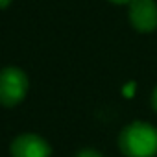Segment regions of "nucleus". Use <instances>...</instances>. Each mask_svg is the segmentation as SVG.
Here are the masks:
<instances>
[{
	"instance_id": "1",
	"label": "nucleus",
	"mask_w": 157,
	"mask_h": 157,
	"mask_svg": "<svg viewBox=\"0 0 157 157\" xmlns=\"http://www.w3.org/2000/svg\"><path fill=\"white\" fill-rule=\"evenodd\" d=\"M118 144L128 157H155L157 129L146 122H133L120 133Z\"/></svg>"
},
{
	"instance_id": "2",
	"label": "nucleus",
	"mask_w": 157,
	"mask_h": 157,
	"mask_svg": "<svg viewBox=\"0 0 157 157\" xmlns=\"http://www.w3.org/2000/svg\"><path fill=\"white\" fill-rule=\"evenodd\" d=\"M28 91L26 74L19 68H4L0 72V104L6 107L17 105Z\"/></svg>"
},
{
	"instance_id": "3",
	"label": "nucleus",
	"mask_w": 157,
	"mask_h": 157,
	"mask_svg": "<svg viewBox=\"0 0 157 157\" xmlns=\"http://www.w3.org/2000/svg\"><path fill=\"white\" fill-rule=\"evenodd\" d=\"M11 155L13 157H50L52 148L48 146V142L44 139L32 135V133H26V135H21L13 140Z\"/></svg>"
},
{
	"instance_id": "4",
	"label": "nucleus",
	"mask_w": 157,
	"mask_h": 157,
	"mask_svg": "<svg viewBox=\"0 0 157 157\" xmlns=\"http://www.w3.org/2000/svg\"><path fill=\"white\" fill-rule=\"evenodd\" d=\"M131 24L139 32H151L157 28V6L153 0H133L129 8Z\"/></svg>"
},
{
	"instance_id": "5",
	"label": "nucleus",
	"mask_w": 157,
	"mask_h": 157,
	"mask_svg": "<svg viewBox=\"0 0 157 157\" xmlns=\"http://www.w3.org/2000/svg\"><path fill=\"white\" fill-rule=\"evenodd\" d=\"M76 157H102L98 151H93V150H83V151H80Z\"/></svg>"
},
{
	"instance_id": "6",
	"label": "nucleus",
	"mask_w": 157,
	"mask_h": 157,
	"mask_svg": "<svg viewBox=\"0 0 157 157\" xmlns=\"http://www.w3.org/2000/svg\"><path fill=\"white\" fill-rule=\"evenodd\" d=\"M133 89H135V83H129L128 87H124V94L126 96H131L133 94Z\"/></svg>"
},
{
	"instance_id": "7",
	"label": "nucleus",
	"mask_w": 157,
	"mask_h": 157,
	"mask_svg": "<svg viewBox=\"0 0 157 157\" xmlns=\"http://www.w3.org/2000/svg\"><path fill=\"white\" fill-rule=\"evenodd\" d=\"M111 2H115V4H126V2H133V0H111Z\"/></svg>"
},
{
	"instance_id": "8",
	"label": "nucleus",
	"mask_w": 157,
	"mask_h": 157,
	"mask_svg": "<svg viewBox=\"0 0 157 157\" xmlns=\"http://www.w3.org/2000/svg\"><path fill=\"white\" fill-rule=\"evenodd\" d=\"M10 2H11V0H0V8H6Z\"/></svg>"
},
{
	"instance_id": "9",
	"label": "nucleus",
	"mask_w": 157,
	"mask_h": 157,
	"mask_svg": "<svg viewBox=\"0 0 157 157\" xmlns=\"http://www.w3.org/2000/svg\"><path fill=\"white\" fill-rule=\"evenodd\" d=\"M153 107L157 109V89H155V93H153Z\"/></svg>"
}]
</instances>
